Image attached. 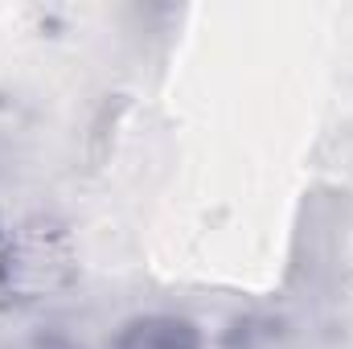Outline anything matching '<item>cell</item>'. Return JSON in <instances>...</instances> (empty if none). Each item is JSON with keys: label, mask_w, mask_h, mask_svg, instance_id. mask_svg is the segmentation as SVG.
<instances>
[{"label": "cell", "mask_w": 353, "mask_h": 349, "mask_svg": "<svg viewBox=\"0 0 353 349\" xmlns=\"http://www.w3.org/2000/svg\"><path fill=\"white\" fill-rule=\"evenodd\" d=\"M115 349H197V333L189 321L176 317H144L123 329Z\"/></svg>", "instance_id": "obj_1"}]
</instances>
